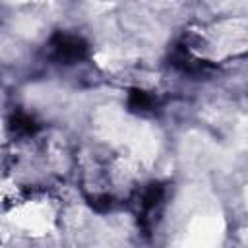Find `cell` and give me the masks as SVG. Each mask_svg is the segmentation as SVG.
Here are the masks:
<instances>
[{
	"label": "cell",
	"mask_w": 248,
	"mask_h": 248,
	"mask_svg": "<svg viewBox=\"0 0 248 248\" xmlns=\"http://www.w3.org/2000/svg\"><path fill=\"white\" fill-rule=\"evenodd\" d=\"M50 52H52L54 60L64 62V64H74V62H79V60L87 58L89 48H87V43L81 37L58 31L50 39Z\"/></svg>",
	"instance_id": "1"
},
{
	"label": "cell",
	"mask_w": 248,
	"mask_h": 248,
	"mask_svg": "<svg viewBox=\"0 0 248 248\" xmlns=\"http://www.w3.org/2000/svg\"><path fill=\"white\" fill-rule=\"evenodd\" d=\"M172 64H174L178 70L186 72V74H203L205 70L211 68L209 64H205V62H202V60L190 56V52H188L186 48H182V46H178V48L172 52Z\"/></svg>",
	"instance_id": "2"
},
{
	"label": "cell",
	"mask_w": 248,
	"mask_h": 248,
	"mask_svg": "<svg viewBox=\"0 0 248 248\" xmlns=\"http://www.w3.org/2000/svg\"><path fill=\"white\" fill-rule=\"evenodd\" d=\"M10 128H12L16 134L31 136V134H35V132L39 130V124H37V120H35L31 114L17 110V112L10 118Z\"/></svg>",
	"instance_id": "3"
},
{
	"label": "cell",
	"mask_w": 248,
	"mask_h": 248,
	"mask_svg": "<svg viewBox=\"0 0 248 248\" xmlns=\"http://www.w3.org/2000/svg\"><path fill=\"white\" fill-rule=\"evenodd\" d=\"M128 107L136 112H143V110H149L153 107V99L149 93L141 91V89H130L128 93Z\"/></svg>",
	"instance_id": "4"
},
{
	"label": "cell",
	"mask_w": 248,
	"mask_h": 248,
	"mask_svg": "<svg viewBox=\"0 0 248 248\" xmlns=\"http://www.w3.org/2000/svg\"><path fill=\"white\" fill-rule=\"evenodd\" d=\"M163 200V186L161 184H149L141 194V207L145 211L153 209Z\"/></svg>",
	"instance_id": "5"
},
{
	"label": "cell",
	"mask_w": 248,
	"mask_h": 248,
	"mask_svg": "<svg viewBox=\"0 0 248 248\" xmlns=\"http://www.w3.org/2000/svg\"><path fill=\"white\" fill-rule=\"evenodd\" d=\"M89 205L95 209V211H99V213H105V211H110L112 209V205H114V200L110 198V196H97V198H91V202H89Z\"/></svg>",
	"instance_id": "6"
}]
</instances>
